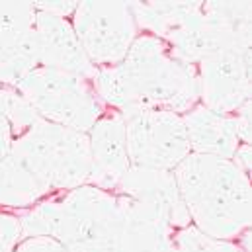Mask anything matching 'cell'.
<instances>
[{
  "label": "cell",
  "mask_w": 252,
  "mask_h": 252,
  "mask_svg": "<svg viewBox=\"0 0 252 252\" xmlns=\"http://www.w3.org/2000/svg\"><path fill=\"white\" fill-rule=\"evenodd\" d=\"M22 237H51L70 252H164L174 233L135 199L78 186L20 217Z\"/></svg>",
  "instance_id": "6da1fadb"
},
{
  "label": "cell",
  "mask_w": 252,
  "mask_h": 252,
  "mask_svg": "<svg viewBox=\"0 0 252 252\" xmlns=\"http://www.w3.org/2000/svg\"><path fill=\"white\" fill-rule=\"evenodd\" d=\"M94 84L122 116L135 110L188 112L199 98L193 66L178 61L155 35L135 37L122 63L98 66Z\"/></svg>",
  "instance_id": "7a4b0ae2"
},
{
  "label": "cell",
  "mask_w": 252,
  "mask_h": 252,
  "mask_svg": "<svg viewBox=\"0 0 252 252\" xmlns=\"http://www.w3.org/2000/svg\"><path fill=\"white\" fill-rule=\"evenodd\" d=\"M135 24L164 37L186 64L225 49H251V2H129Z\"/></svg>",
  "instance_id": "3957f363"
},
{
  "label": "cell",
  "mask_w": 252,
  "mask_h": 252,
  "mask_svg": "<svg viewBox=\"0 0 252 252\" xmlns=\"http://www.w3.org/2000/svg\"><path fill=\"white\" fill-rule=\"evenodd\" d=\"M174 178L195 229L211 239H231L251 225V182L233 160L189 153Z\"/></svg>",
  "instance_id": "277c9868"
},
{
  "label": "cell",
  "mask_w": 252,
  "mask_h": 252,
  "mask_svg": "<svg viewBox=\"0 0 252 252\" xmlns=\"http://www.w3.org/2000/svg\"><path fill=\"white\" fill-rule=\"evenodd\" d=\"M10 155L47 193L84 186L90 176L88 135L47 120L20 135L12 143Z\"/></svg>",
  "instance_id": "5b68a950"
},
{
  "label": "cell",
  "mask_w": 252,
  "mask_h": 252,
  "mask_svg": "<svg viewBox=\"0 0 252 252\" xmlns=\"http://www.w3.org/2000/svg\"><path fill=\"white\" fill-rule=\"evenodd\" d=\"M16 90L43 120L80 133H88L102 114L90 82L70 72L37 66L18 82Z\"/></svg>",
  "instance_id": "8992f818"
},
{
  "label": "cell",
  "mask_w": 252,
  "mask_h": 252,
  "mask_svg": "<svg viewBox=\"0 0 252 252\" xmlns=\"http://www.w3.org/2000/svg\"><path fill=\"white\" fill-rule=\"evenodd\" d=\"M126 122L127 157L131 166L174 170L189 155L184 122L168 110H135Z\"/></svg>",
  "instance_id": "52a82bcc"
},
{
  "label": "cell",
  "mask_w": 252,
  "mask_h": 252,
  "mask_svg": "<svg viewBox=\"0 0 252 252\" xmlns=\"http://www.w3.org/2000/svg\"><path fill=\"white\" fill-rule=\"evenodd\" d=\"M72 16V30L92 63L112 66L126 59L137 35L129 2H80Z\"/></svg>",
  "instance_id": "ba28073f"
},
{
  "label": "cell",
  "mask_w": 252,
  "mask_h": 252,
  "mask_svg": "<svg viewBox=\"0 0 252 252\" xmlns=\"http://www.w3.org/2000/svg\"><path fill=\"white\" fill-rule=\"evenodd\" d=\"M197 82L205 108L231 116L251 102V49H225L205 57Z\"/></svg>",
  "instance_id": "9c48e42d"
},
{
  "label": "cell",
  "mask_w": 252,
  "mask_h": 252,
  "mask_svg": "<svg viewBox=\"0 0 252 252\" xmlns=\"http://www.w3.org/2000/svg\"><path fill=\"white\" fill-rule=\"evenodd\" d=\"M116 189L118 193L135 199L170 233L188 227L191 221L172 170L131 166Z\"/></svg>",
  "instance_id": "30bf717a"
},
{
  "label": "cell",
  "mask_w": 252,
  "mask_h": 252,
  "mask_svg": "<svg viewBox=\"0 0 252 252\" xmlns=\"http://www.w3.org/2000/svg\"><path fill=\"white\" fill-rule=\"evenodd\" d=\"M35 35L39 45V64L94 80L98 66L88 59L72 26L64 18L37 10Z\"/></svg>",
  "instance_id": "8fae6325"
},
{
  "label": "cell",
  "mask_w": 252,
  "mask_h": 252,
  "mask_svg": "<svg viewBox=\"0 0 252 252\" xmlns=\"http://www.w3.org/2000/svg\"><path fill=\"white\" fill-rule=\"evenodd\" d=\"M90 143V176L88 182L100 189H116L131 168L127 157L126 122L122 114L98 120L88 131Z\"/></svg>",
  "instance_id": "7c38bea8"
},
{
  "label": "cell",
  "mask_w": 252,
  "mask_h": 252,
  "mask_svg": "<svg viewBox=\"0 0 252 252\" xmlns=\"http://www.w3.org/2000/svg\"><path fill=\"white\" fill-rule=\"evenodd\" d=\"M189 149L197 155H209L231 160L241 145L233 116L217 114L205 106L193 108L182 118Z\"/></svg>",
  "instance_id": "4fadbf2b"
},
{
  "label": "cell",
  "mask_w": 252,
  "mask_h": 252,
  "mask_svg": "<svg viewBox=\"0 0 252 252\" xmlns=\"http://www.w3.org/2000/svg\"><path fill=\"white\" fill-rule=\"evenodd\" d=\"M45 193L47 191L12 155L0 160V205L28 207Z\"/></svg>",
  "instance_id": "5bb4252c"
},
{
  "label": "cell",
  "mask_w": 252,
  "mask_h": 252,
  "mask_svg": "<svg viewBox=\"0 0 252 252\" xmlns=\"http://www.w3.org/2000/svg\"><path fill=\"white\" fill-rule=\"evenodd\" d=\"M0 114L8 122L16 139L43 120L14 86H0Z\"/></svg>",
  "instance_id": "9a60e30c"
},
{
  "label": "cell",
  "mask_w": 252,
  "mask_h": 252,
  "mask_svg": "<svg viewBox=\"0 0 252 252\" xmlns=\"http://www.w3.org/2000/svg\"><path fill=\"white\" fill-rule=\"evenodd\" d=\"M164 252H243L231 243L211 239L197 231L195 227H184L172 235L170 245L166 247Z\"/></svg>",
  "instance_id": "2e32d148"
},
{
  "label": "cell",
  "mask_w": 252,
  "mask_h": 252,
  "mask_svg": "<svg viewBox=\"0 0 252 252\" xmlns=\"http://www.w3.org/2000/svg\"><path fill=\"white\" fill-rule=\"evenodd\" d=\"M35 14L37 10L32 2H0V33L33 28Z\"/></svg>",
  "instance_id": "e0dca14e"
},
{
  "label": "cell",
  "mask_w": 252,
  "mask_h": 252,
  "mask_svg": "<svg viewBox=\"0 0 252 252\" xmlns=\"http://www.w3.org/2000/svg\"><path fill=\"white\" fill-rule=\"evenodd\" d=\"M22 239L20 217L0 211V252H14Z\"/></svg>",
  "instance_id": "ac0fdd59"
},
{
  "label": "cell",
  "mask_w": 252,
  "mask_h": 252,
  "mask_svg": "<svg viewBox=\"0 0 252 252\" xmlns=\"http://www.w3.org/2000/svg\"><path fill=\"white\" fill-rule=\"evenodd\" d=\"M14 252H70L64 245L51 237H26Z\"/></svg>",
  "instance_id": "d6986e66"
},
{
  "label": "cell",
  "mask_w": 252,
  "mask_h": 252,
  "mask_svg": "<svg viewBox=\"0 0 252 252\" xmlns=\"http://www.w3.org/2000/svg\"><path fill=\"white\" fill-rule=\"evenodd\" d=\"M33 6L35 10H43V12L66 18L68 14H74L78 2H33Z\"/></svg>",
  "instance_id": "ffe728a7"
},
{
  "label": "cell",
  "mask_w": 252,
  "mask_h": 252,
  "mask_svg": "<svg viewBox=\"0 0 252 252\" xmlns=\"http://www.w3.org/2000/svg\"><path fill=\"white\" fill-rule=\"evenodd\" d=\"M12 129L8 126V122L4 120V116L0 114V160L4 158V157H8L10 155V149H12Z\"/></svg>",
  "instance_id": "44dd1931"
},
{
  "label": "cell",
  "mask_w": 252,
  "mask_h": 252,
  "mask_svg": "<svg viewBox=\"0 0 252 252\" xmlns=\"http://www.w3.org/2000/svg\"><path fill=\"white\" fill-rule=\"evenodd\" d=\"M0 86H8V80H6V70H4L2 57H0Z\"/></svg>",
  "instance_id": "7402d4cb"
}]
</instances>
